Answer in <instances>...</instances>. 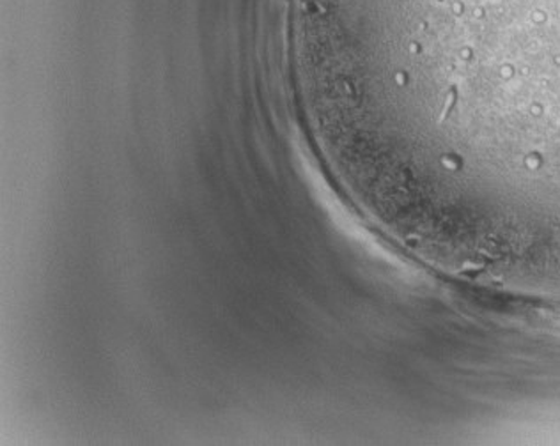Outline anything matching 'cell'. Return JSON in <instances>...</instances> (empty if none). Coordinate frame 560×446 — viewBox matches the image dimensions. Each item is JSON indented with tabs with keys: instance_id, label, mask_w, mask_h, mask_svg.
Returning <instances> with one entry per match:
<instances>
[{
	"instance_id": "6da1fadb",
	"label": "cell",
	"mask_w": 560,
	"mask_h": 446,
	"mask_svg": "<svg viewBox=\"0 0 560 446\" xmlns=\"http://www.w3.org/2000/svg\"><path fill=\"white\" fill-rule=\"evenodd\" d=\"M293 39L411 173L560 213V0H293Z\"/></svg>"
}]
</instances>
